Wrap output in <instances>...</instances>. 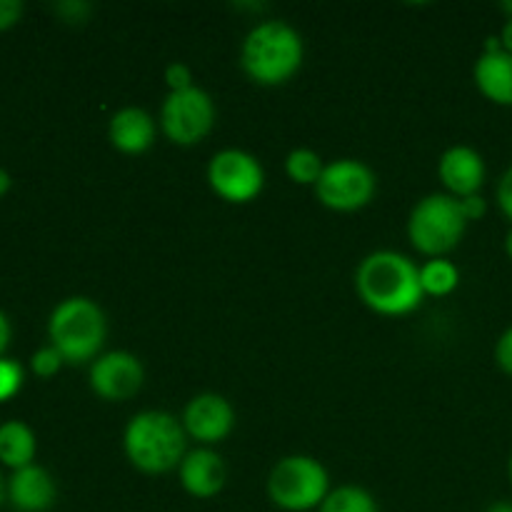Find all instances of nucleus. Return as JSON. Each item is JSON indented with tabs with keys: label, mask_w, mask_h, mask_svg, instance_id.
<instances>
[{
	"label": "nucleus",
	"mask_w": 512,
	"mask_h": 512,
	"mask_svg": "<svg viewBox=\"0 0 512 512\" xmlns=\"http://www.w3.org/2000/svg\"><path fill=\"white\" fill-rule=\"evenodd\" d=\"M355 290L370 310L380 315H408L425 300L420 268L403 253L378 250L355 270Z\"/></svg>",
	"instance_id": "f257e3e1"
},
{
	"label": "nucleus",
	"mask_w": 512,
	"mask_h": 512,
	"mask_svg": "<svg viewBox=\"0 0 512 512\" xmlns=\"http://www.w3.org/2000/svg\"><path fill=\"white\" fill-rule=\"evenodd\" d=\"M183 423L165 410H143L125 425L123 450L133 468L145 475H165L180 468L185 458Z\"/></svg>",
	"instance_id": "f03ea898"
},
{
	"label": "nucleus",
	"mask_w": 512,
	"mask_h": 512,
	"mask_svg": "<svg viewBox=\"0 0 512 512\" xmlns=\"http://www.w3.org/2000/svg\"><path fill=\"white\" fill-rule=\"evenodd\" d=\"M303 38L285 20L258 23L243 40L240 68L258 85H283L303 65Z\"/></svg>",
	"instance_id": "7ed1b4c3"
},
{
	"label": "nucleus",
	"mask_w": 512,
	"mask_h": 512,
	"mask_svg": "<svg viewBox=\"0 0 512 512\" xmlns=\"http://www.w3.org/2000/svg\"><path fill=\"white\" fill-rule=\"evenodd\" d=\"M108 335V320L95 300L73 295L60 300L48 320V338L65 363L83 365L98 358Z\"/></svg>",
	"instance_id": "20e7f679"
},
{
	"label": "nucleus",
	"mask_w": 512,
	"mask_h": 512,
	"mask_svg": "<svg viewBox=\"0 0 512 512\" xmlns=\"http://www.w3.org/2000/svg\"><path fill=\"white\" fill-rule=\"evenodd\" d=\"M468 220H465L460 200L448 193L425 195L408 218V238L415 250L430 258H443L463 240Z\"/></svg>",
	"instance_id": "39448f33"
},
{
	"label": "nucleus",
	"mask_w": 512,
	"mask_h": 512,
	"mask_svg": "<svg viewBox=\"0 0 512 512\" xmlns=\"http://www.w3.org/2000/svg\"><path fill=\"white\" fill-rule=\"evenodd\" d=\"M330 493V478L323 463L310 455H288L268 475V498L280 510L308 512L323 505Z\"/></svg>",
	"instance_id": "423d86ee"
},
{
	"label": "nucleus",
	"mask_w": 512,
	"mask_h": 512,
	"mask_svg": "<svg viewBox=\"0 0 512 512\" xmlns=\"http://www.w3.org/2000/svg\"><path fill=\"white\" fill-rule=\"evenodd\" d=\"M375 188H378V180L363 160L340 158L325 165L323 175L315 183V195L325 208L353 213L373 200Z\"/></svg>",
	"instance_id": "0eeeda50"
},
{
	"label": "nucleus",
	"mask_w": 512,
	"mask_h": 512,
	"mask_svg": "<svg viewBox=\"0 0 512 512\" xmlns=\"http://www.w3.org/2000/svg\"><path fill=\"white\" fill-rule=\"evenodd\" d=\"M215 125V103L203 88L193 85L188 90L168 93L160 108V128L165 138L175 145H195Z\"/></svg>",
	"instance_id": "6e6552de"
},
{
	"label": "nucleus",
	"mask_w": 512,
	"mask_h": 512,
	"mask_svg": "<svg viewBox=\"0 0 512 512\" xmlns=\"http://www.w3.org/2000/svg\"><path fill=\"white\" fill-rule=\"evenodd\" d=\"M208 183L225 203L243 205L258 198L265 185V170L255 155L245 150H220L208 163Z\"/></svg>",
	"instance_id": "1a4fd4ad"
},
{
	"label": "nucleus",
	"mask_w": 512,
	"mask_h": 512,
	"mask_svg": "<svg viewBox=\"0 0 512 512\" xmlns=\"http://www.w3.org/2000/svg\"><path fill=\"white\" fill-rule=\"evenodd\" d=\"M143 363L128 350H110L90 363V388L108 403H123L143 388Z\"/></svg>",
	"instance_id": "9d476101"
},
{
	"label": "nucleus",
	"mask_w": 512,
	"mask_h": 512,
	"mask_svg": "<svg viewBox=\"0 0 512 512\" xmlns=\"http://www.w3.org/2000/svg\"><path fill=\"white\" fill-rule=\"evenodd\" d=\"M180 423H183L188 438L198 440L203 448H210L233 433L235 410L223 395L200 393L185 405Z\"/></svg>",
	"instance_id": "9b49d317"
},
{
	"label": "nucleus",
	"mask_w": 512,
	"mask_h": 512,
	"mask_svg": "<svg viewBox=\"0 0 512 512\" xmlns=\"http://www.w3.org/2000/svg\"><path fill=\"white\" fill-rule=\"evenodd\" d=\"M438 175L448 188V195L460 200L480 193L488 170H485V160L478 150L468 148V145H453L440 155Z\"/></svg>",
	"instance_id": "f8f14e48"
},
{
	"label": "nucleus",
	"mask_w": 512,
	"mask_h": 512,
	"mask_svg": "<svg viewBox=\"0 0 512 512\" xmlns=\"http://www.w3.org/2000/svg\"><path fill=\"white\" fill-rule=\"evenodd\" d=\"M178 478L185 493L198 500H210L228 483V468L215 450L195 448L185 453L178 468Z\"/></svg>",
	"instance_id": "ddd939ff"
},
{
	"label": "nucleus",
	"mask_w": 512,
	"mask_h": 512,
	"mask_svg": "<svg viewBox=\"0 0 512 512\" xmlns=\"http://www.w3.org/2000/svg\"><path fill=\"white\" fill-rule=\"evenodd\" d=\"M480 93L495 105H512V55L503 50L498 35H490L473 70Z\"/></svg>",
	"instance_id": "4468645a"
},
{
	"label": "nucleus",
	"mask_w": 512,
	"mask_h": 512,
	"mask_svg": "<svg viewBox=\"0 0 512 512\" xmlns=\"http://www.w3.org/2000/svg\"><path fill=\"white\" fill-rule=\"evenodd\" d=\"M8 500L18 512H45L58 500L53 475L40 465L13 470L8 480Z\"/></svg>",
	"instance_id": "2eb2a0df"
},
{
	"label": "nucleus",
	"mask_w": 512,
	"mask_h": 512,
	"mask_svg": "<svg viewBox=\"0 0 512 512\" xmlns=\"http://www.w3.org/2000/svg\"><path fill=\"white\" fill-rule=\"evenodd\" d=\"M155 120L148 110L143 108H123L110 118L108 125V138L113 148L120 153L140 155L155 143Z\"/></svg>",
	"instance_id": "dca6fc26"
},
{
	"label": "nucleus",
	"mask_w": 512,
	"mask_h": 512,
	"mask_svg": "<svg viewBox=\"0 0 512 512\" xmlns=\"http://www.w3.org/2000/svg\"><path fill=\"white\" fill-rule=\"evenodd\" d=\"M35 433L23 420H5L0 425V463L20 470L33 465L35 458Z\"/></svg>",
	"instance_id": "f3484780"
},
{
	"label": "nucleus",
	"mask_w": 512,
	"mask_h": 512,
	"mask_svg": "<svg viewBox=\"0 0 512 512\" xmlns=\"http://www.w3.org/2000/svg\"><path fill=\"white\" fill-rule=\"evenodd\" d=\"M460 283V273L450 260L445 258H433L425 265H420V288L425 295H435V298H443L450 295Z\"/></svg>",
	"instance_id": "a211bd4d"
},
{
	"label": "nucleus",
	"mask_w": 512,
	"mask_h": 512,
	"mask_svg": "<svg viewBox=\"0 0 512 512\" xmlns=\"http://www.w3.org/2000/svg\"><path fill=\"white\" fill-rule=\"evenodd\" d=\"M318 512H378L373 495L358 485H340L330 490Z\"/></svg>",
	"instance_id": "6ab92c4d"
},
{
	"label": "nucleus",
	"mask_w": 512,
	"mask_h": 512,
	"mask_svg": "<svg viewBox=\"0 0 512 512\" xmlns=\"http://www.w3.org/2000/svg\"><path fill=\"white\" fill-rule=\"evenodd\" d=\"M323 170V158L310 148H295L290 150L288 158H285V173H288V178L298 185H313L315 188V183L320 180Z\"/></svg>",
	"instance_id": "aec40b11"
},
{
	"label": "nucleus",
	"mask_w": 512,
	"mask_h": 512,
	"mask_svg": "<svg viewBox=\"0 0 512 512\" xmlns=\"http://www.w3.org/2000/svg\"><path fill=\"white\" fill-rule=\"evenodd\" d=\"M23 365L18 360L0 358V403L13 398L20 388H23Z\"/></svg>",
	"instance_id": "412c9836"
},
{
	"label": "nucleus",
	"mask_w": 512,
	"mask_h": 512,
	"mask_svg": "<svg viewBox=\"0 0 512 512\" xmlns=\"http://www.w3.org/2000/svg\"><path fill=\"white\" fill-rule=\"evenodd\" d=\"M63 365L65 358L58 353V348H53V345H43V348L35 350L33 358H30V368H33V373L38 375V378H53Z\"/></svg>",
	"instance_id": "4be33fe9"
},
{
	"label": "nucleus",
	"mask_w": 512,
	"mask_h": 512,
	"mask_svg": "<svg viewBox=\"0 0 512 512\" xmlns=\"http://www.w3.org/2000/svg\"><path fill=\"white\" fill-rule=\"evenodd\" d=\"M165 83H168L170 93L193 88V70L185 63H180V60H175V63H170L168 68H165Z\"/></svg>",
	"instance_id": "5701e85b"
},
{
	"label": "nucleus",
	"mask_w": 512,
	"mask_h": 512,
	"mask_svg": "<svg viewBox=\"0 0 512 512\" xmlns=\"http://www.w3.org/2000/svg\"><path fill=\"white\" fill-rule=\"evenodd\" d=\"M93 5L85 3V0H63V3L55 5V13L65 20V23H83L90 15Z\"/></svg>",
	"instance_id": "b1692460"
},
{
	"label": "nucleus",
	"mask_w": 512,
	"mask_h": 512,
	"mask_svg": "<svg viewBox=\"0 0 512 512\" xmlns=\"http://www.w3.org/2000/svg\"><path fill=\"white\" fill-rule=\"evenodd\" d=\"M495 363H498V368L505 375L512 378V325L498 338V345H495Z\"/></svg>",
	"instance_id": "393cba45"
},
{
	"label": "nucleus",
	"mask_w": 512,
	"mask_h": 512,
	"mask_svg": "<svg viewBox=\"0 0 512 512\" xmlns=\"http://www.w3.org/2000/svg\"><path fill=\"white\" fill-rule=\"evenodd\" d=\"M460 208H463V215L468 223L473 220H483L485 213H488V203H485L483 195H468V198H460Z\"/></svg>",
	"instance_id": "a878e982"
},
{
	"label": "nucleus",
	"mask_w": 512,
	"mask_h": 512,
	"mask_svg": "<svg viewBox=\"0 0 512 512\" xmlns=\"http://www.w3.org/2000/svg\"><path fill=\"white\" fill-rule=\"evenodd\" d=\"M498 205L500 210H503L505 218L512 223V165L505 170L503 178H500L498 183Z\"/></svg>",
	"instance_id": "bb28decb"
},
{
	"label": "nucleus",
	"mask_w": 512,
	"mask_h": 512,
	"mask_svg": "<svg viewBox=\"0 0 512 512\" xmlns=\"http://www.w3.org/2000/svg\"><path fill=\"white\" fill-rule=\"evenodd\" d=\"M23 15V3L20 0H0V30L13 28Z\"/></svg>",
	"instance_id": "cd10ccee"
},
{
	"label": "nucleus",
	"mask_w": 512,
	"mask_h": 512,
	"mask_svg": "<svg viewBox=\"0 0 512 512\" xmlns=\"http://www.w3.org/2000/svg\"><path fill=\"white\" fill-rule=\"evenodd\" d=\"M8 343H10V320L5 318V313L0 310V358H3Z\"/></svg>",
	"instance_id": "c85d7f7f"
},
{
	"label": "nucleus",
	"mask_w": 512,
	"mask_h": 512,
	"mask_svg": "<svg viewBox=\"0 0 512 512\" xmlns=\"http://www.w3.org/2000/svg\"><path fill=\"white\" fill-rule=\"evenodd\" d=\"M500 45H503V50H508V53L512 55V18L505 20L503 30H500Z\"/></svg>",
	"instance_id": "c756f323"
},
{
	"label": "nucleus",
	"mask_w": 512,
	"mask_h": 512,
	"mask_svg": "<svg viewBox=\"0 0 512 512\" xmlns=\"http://www.w3.org/2000/svg\"><path fill=\"white\" fill-rule=\"evenodd\" d=\"M10 185H13V178H10V173H8V170H3V168H0V198H3V195L8 193V190H10Z\"/></svg>",
	"instance_id": "7c9ffc66"
},
{
	"label": "nucleus",
	"mask_w": 512,
	"mask_h": 512,
	"mask_svg": "<svg viewBox=\"0 0 512 512\" xmlns=\"http://www.w3.org/2000/svg\"><path fill=\"white\" fill-rule=\"evenodd\" d=\"M488 512H512V503H508V500H500V503L490 505Z\"/></svg>",
	"instance_id": "2f4dec72"
},
{
	"label": "nucleus",
	"mask_w": 512,
	"mask_h": 512,
	"mask_svg": "<svg viewBox=\"0 0 512 512\" xmlns=\"http://www.w3.org/2000/svg\"><path fill=\"white\" fill-rule=\"evenodd\" d=\"M505 253H508V258L512 260V225H510L508 235H505Z\"/></svg>",
	"instance_id": "473e14b6"
},
{
	"label": "nucleus",
	"mask_w": 512,
	"mask_h": 512,
	"mask_svg": "<svg viewBox=\"0 0 512 512\" xmlns=\"http://www.w3.org/2000/svg\"><path fill=\"white\" fill-rule=\"evenodd\" d=\"M5 498H8V483H5L3 475H0V505H3Z\"/></svg>",
	"instance_id": "72a5a7b5"
},
{
	"label": "nucleus",
	"mask_w": 512,
	"mask_h": 512,
	"mask_svg": "<svg viewBox=\"0 0 512 512\" xmlns=\"http://www.w3.org/2000/svg\"><path fill=\"white\" fill-rule=\"evenodd\" d=\"M500 8H503V13L508 15V18H512V0H505V3L500 5Z\"/></svg>",
	"instance_id": "f704fd0d"
},
{
	"label": "nucleus",
	"mask_w": 512,
	"mask_h": 512,
	"mask_svg": "<svg viewBox=\"0 0 512 512\" xmlns=\"http://www.w3.org/2000/svg\"><path fill=\"white\" fill-rule=\"evenodd\" d=\"M508 473H510V483H512V455H510V465H508Z\"/></svg>",
	"instance_id": "c9c22d12"
}]
</instances>
